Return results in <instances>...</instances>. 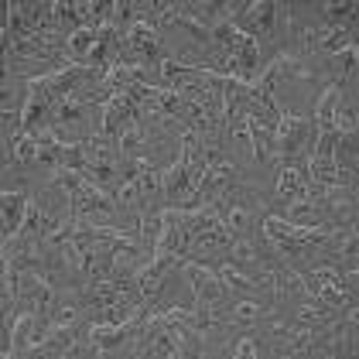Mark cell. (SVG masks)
I'll return each mask as SVG.
<instances>
[{
	"label": "cell",
	"instance_id": "6da1fadb",
	"mask_svg": "<svg viewBox=\"0 0 359 359\" xmlns=\"http://www.w3.org/2000/svg\"><path fill=\"white\" fill-rule=\"evenodd\" d=\"M182 267H185V274L192 280L195 287V304H216L222 294V280L209 267H198L195 260H182Z\"/></svg>",
	"mask_w": 359,
	"mask_h": 359
},
{
	"label": "cell",
	"instance_id": "7a4b0ae2",
	"mask_svg": "<svg viewBox=\"0 0 359 359\" xmlns=\"http://www.w3.org/2000/svg\"><path fill=\"white\" fill-rule=\"evenodd\" d=\"M189 189H192V168H189V161L182 158V161H175V165L161 175V192L175 202V198H185Z\"/></svg>",
	"mask_w": 359,
	"mask_h": 359
},
{
	"label": "cell",
	"instance_id": "3957f363",
	"mask_svg": "<svg viewBox=\"0 0 359 359\" xmlns=\"http://www.w3.org/2000/svg\"><path fill=\"white\" fill-rule=\"evenodd\" d=\"M25 216H28V198L21 192H4V240L21 233Z\"/></svg>",
	"mask_w": 359,
	"mask_h": 359
},
{
	"label": "cell",
	"instance_id": "277c9868",
	"mask_svg": "<svg viewBox=\"0 0 359 359\" xmlns=\"http://www.w3.org/2000/svg\"><path fill=\"white\" fill-rule=\"evenodd\" d=\"M161 233H165V212H154V209H147L144 216H140V236L137 243L144 250H158V243H161Z\"/></svg>",
	"mask_w": 359,
	"mask_h": 359
},
{
	"label": "cell",
	"instance_id": "5b68a950",
	"mask_svg": "<svg viewBox=\"0 0 359 359\" xmlns=\"http://www.w3.org/2000/svg\"><path fill=\"white\" fill-rule=\"evenodd\" d=\"M339 100H342V86H339V83L329 86V89L322 93V100H318V110H315V120H318V134H322V130H335V107H339Z\"/></svg>",
	"mask_w": 359,
	"mask_h": 359
},
{
	"label": "cell",
	"instance_id": "8992f818",
	"mask_svg": "<svg viewBox=\"0 0 359 359\" xmlns=\"http://www.w3.org/2000/svg\"><path fill=\"white\" fill-rule=\"evenodd\" d=\"M304 175H302V168H294V165H287L280 175H277V195L284 198V202H298L304 192Z\"/></svg>",
	"mask_w": 359,
	"mask_h": 359
},
{
	"label": "cell",
	"instance_id": "52a82bcc",
	"mask_svg": "<svg viewBox=\"0 0 359 359\" xmlns=\"http://www.w3.org/2000/svg\"><path fill=\"white\" fill-rule=\"evenodd\" d=\"M247 134L253 140V158L260 161V165H267L271 161V144H267V130H264V120L260 116H247Z\"/></svg>",
	"mask_w": 359,
	"mask_h": 359
},
{
	"label": "cell",
	"instance_id": "ba28073f",
	"mask_svg": "<svg viewBox=\"0 0 359 359\" xmlns=\"http://www.w3.org/2000/svg\"><path fill=\"white\" fill-rule=\"evenodd\" d=\"M34 318L38 315H18V325H11V349H7V356H14V353H25V349H31V325H34Z\"/></svg>",
	"mask_w": 359,
	"mask_h": 359
},
{
	"label": "cell",
	"instance_id": "9c48e42d",
	"mask_svg": "<svg viewBox=\"0 0 359 359\" xmlns=\"http://www.w3.org/2000/svg\"><path fill=\"white\" fill-rule=\"evenodd\" d=\"M96 31L100 28H76L72 34H69V45H65V52L72 58H83V55H89L93 52V45H96Z\"/></svg>",
	"mask_w": 359,
	"mask_h": 359
},
{
	"label": "cell",
	"instance_id": "30bf717a",
	"mask_svg": "<svg viewBox=\"0 0 359 359\" xmlns=\"http://www.w3.org/2000/svg\"><path fill=\"white\" fill-rule=\"evenodd\" d=\"M137 189H140V198H147V195H154L161 189V175L147 161H140V158H137Z\"/></svg>",
	"mask_w": 359,
	"mask_h": 359
},
{
	"label": "cell",
	"instance_id": "8fae6325",
	"mask_svg": "<svg viewBox=\"0 0 359 359\" xmlns=\"http://www.w3.org/2000/svg\"><path fill=\"white\" fill-rule=\"evenodd\" d=\"M31 158H38V134H18L14 137V161L28 165Z\"/></svg>",
	"mask_w": 359,
	"mask_h": 359
},
{
	"label": "cell",
	"instance_id": "7c38bea8",
	"mask_svg": "<svg viewBox=\"0 0 359 359\" xmlns=\"http://www.w3.org/2000/svg\"><path fill=\"white\" fill-rule=\"evenodd\" d=\"M250 14H253V25L264 28V34L274 31V14H277V4L267 0V4H250Z\"/></svg>",
	"mask_w": 359,
	"mask_h": 359
},
{
	"label": "cell",
	"instance_id": "4fadbf2b",
	"mask_svg": "<svg viewBox=\"0 0 359 359\" xmlns=\"http://www.w3.org/2000/svg\"><path fill=\"white\" fill-rule=\"evenodd\" d=\"M353 45V34L346 28H332V31H325V38H322V52H329V55H339L342 48H349Z\"/></svg>",
	"mask_w": 359,
	"mask_h": 359
},
{
	"label": "cell",
	"instance_id": "5bb4252c",
	"mask_svg": "<svg viewBox=\"0 0 359 359\" xmlns=\"http://www.w3.org/2000/svg\"><path fill=\"white\" fill-rule=\"evenodd\" d=\"M216 277L222 280V287H233V291H243V294H253V287H257L253 280H247L243 274H236V271H233L229 264H222L219 274H216Z\"/></svg>",
	"mask_w": 359,
	"mask_h": 359
},
{
	"label": "cell",
	"instance_id": "9a60e30c",
	"mask_svg": "<svg viewBox=\"0 0 359 359\" xmlns=\"http://www.w3.org/2000/svg\"><path fill=\"white\" fill-rule=\"evenodd\" d=\"M140 144H144V134H140L137 123L130 120V123H127V130L120 134V151H123V154H137Z\"/></svg>",
	"mask_w": 359,
	"mask_h": 359
},
{
	"label": "cell",
	"instance_id": "2e32d148",
	"mask_svg": "<svg viewBox=\"0 0 359 359\" xmlns=\"http://www.w3.org/2000/svg\"><path fill=\"white\" fill-rule=\"evenodd\" d=\"M257 315H260V304L257 302H240L233 308V322H240V325H250Z\"/></svg>",
	"mask_w": 359,
	"mask_h": 359
},
{
	"label": "cell",
	"instance_id": "e0dca14e",
	"mask_svg": "<svg viewBox=\"0 0 359 359\" xmlns=\"http://www.w3.org/2000/svg\"><path fill=\"white\" fill-rule=\"evenodd\" d=\"M76 304L72 302H65V304H58L55 311H52V325H76Z\"/></svg>",
	"mask_w": 359,
	"mask_h": 359
},
{
	"label": "cell",
	"instance_id": "ac0fdd59",
	"mask_svg": "<svg viewBox=\"0 0 359 359\" xmlns=\"http://www.w3.org/2000/svg\"><path fill=\"white\" fill-rule=\"evenodd\" d=\"M353 65H356V45H349V48H342V52L335 55V69H339V72H346V76H349V72H353Z\"/></svg>",
	"mask_w": 359,
	"mask_h": 359
},
{
	"label": "cell",
	"instance_id": "d6986e66",
	"mask_svg": "<svg viewBox=\"0 0 359 359\" xmlns=\"http://www.w3.org/2000/svg\"><path fill=\"white\" fill-rule=\"evenodd\" d=\"M229 250H233V257H236L240 264H253V260H257V250L250 247L247 240H236V243H229Z\"/></svg>",
	"mask_w": 359,
	"mask_h": 359
},
{
	"label": "cell",
	"instance_id": "ffe728a7",
	"mask_svg": "<svg viewBox=\"0 0 359 359\" xmlns=\"http://www.w3.org/2000/svg\"><path fill=\"white\" fill-rule=\"evenodd\" d=\"M229 353H233V356H260V349H257V342H253V339H240Z\"/></svg>",
	"mask_w": 359,
	"mask_h": 359
},
{
	"label": "cell",
	"instance_id": "44dd1931",
	"mask_svg": "<svg viewBox=\"0 0 359 359\" xmlns=\"http://www.w3.org/2000/svg\"><path fill=\"white\" fill-rule=\"evenodd\" d=\"M325 14H356V4H325Z\"/></svg>",
	"mask_w": 359,
	"mask_h": 359
}]
</instances>
